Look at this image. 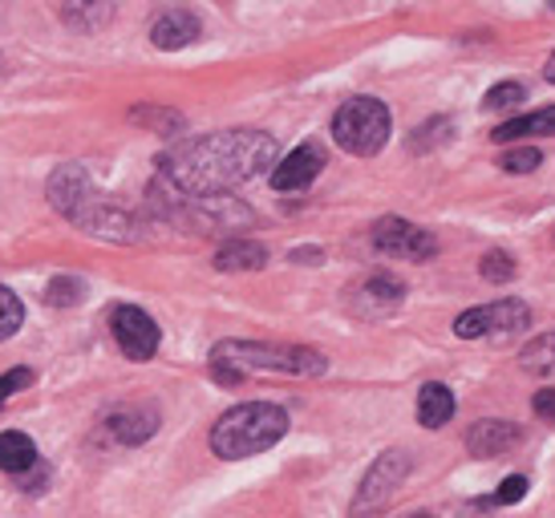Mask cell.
<instances>
[{
  "instance_id": "cell-4",
  "label": "cell",
  "mask_w": 555,
  "mask_h": 518,
  "mask_svg": "<svg viewBox=\"0 0 555 518\" xmlns=\"http://www.w3.org/2000/svg\"><path fill=\"white\" fill-rule=\"evenodd\" d=\"M288 433V413L272 405V401H244L228 410L211 429V450L228 462H240V457L263 454L272 450Z\"/></svg>"
},
{
  "instance_id": "cell-22",
  "label": "cell",
  "mask_w": 555,
  "mask_h": 518,
  "mask_svg": "<svg viewBox=\"0 0 555 518\" xmlns=\"http://www.w3.org/2000/svg\"><path fill=\"white\" fill-rule=\"evenodd\" d=\"M543 154L535 146H524V151H507L499 158V167L507 170V174H531V170H540Z\"/></svg>"
},
{
  "instance_id": "cell-5",
  "label": "cell",
  "mask_w": 555,
  "mask_h": 518,
  "mask_svg": "<svg viewBox=\"0 0 555 518\" xmlns=\"http://www.w3.org/2000/svg\"><path fill=\"white\" fill-rule=\"evenodd\" d=\"M333 138L340 151L370 158L389 142V109L377 98H349L333 114Z\"/></svg>"
},
{
  "instance_id": "cell-7",
  "label": "cell",
  "mask_w": 555,
  "mask_h": 518,
  "mask_svg": "<svg viewBox=\"0 0 555 518\" xmlns=\"http://www.w3.org/2000/svg\"><path fill=\"white\" fill-rule=\"evenodd\" d=\"M531 324V308L524 300H494L478 305L454 321V336L463 340H487V336H515Z\"/></svg>"
},
{
  "instance_id": "cell-13",
  "label": "cell",
  "mask_w": 555,
  "mask_h": 518,
  "mask_svg": "<svg viewBox=\"0 0 555 518\" xmlns=\"http://www.w3.org/2000/svg\"><path fill=\"white\" fill-rule=\"evenodd\" d=\"M106 426L122 445H139L158 429V413L151 410V405H122V410L109 413Z\"/></svg>"
},
{
  "instance_id": "cell-16",
  "label": "cell",
  "mask_w": 555,
  "mask_h": 518,
  "mask_svg": "<svg viewBox=\"0 0 555 518\" xmlns=\"http://www.w3.org/2000/svg\"><path fill=\"white\" fill-rule=\"evenodd\" d=\"M555 134V106H543L535 114H524V118H511L499 130H491L494 142H515V138H552Z\"/></svg>"
},
{
  "instance_id": "cell-21",
  "label": "cell",
  "mask_w": 555,
  "mask_h": 518,
  "mask_svg": "<svg viewBox=\"0 0 555 518\" xmlns=\"http://www.w3.org/2000/svg\"><path fill=\"white\" fill-rule=\"evenodd\" d=\"M527 90L519 86V81H499V86H491V93H487V102L482 106L487 109H515L524 106Z\"/></svg>"
},
{
  "instance_id": "cell-20",
  "label": "cell",
  "mask_w": 555,
  "mask_h": 518,
  "mask_svg": "<svg viewBox=\"0 0 555 518\" xmlns=\"http://www.w3.org/2000/svg\"><path fill=\"white\" fill-rule=\"evenodd\" d=\"M21 324H25V305L16 300V292H9L0 284V340L13 336Z\"/></svg>"
},
{
  "instance_id": "cell-2",
  "label": "cell",
  "mask_w": 555,
  "mask_h": 518,
  "mask_svg": "<svg viewBox=\"0 0 555 518\" xmlns=\"http://www.w3.org/2000/svg\"><path fill=\"white\" fill-rule=\"evenodd\" d=\"M49 203L69 219L78 223L81 231H93L102 239H114V244H130L139 239V223L134 215L126 211L122 203L102 191L93 183V174L86 167H62L53 179H49Z\"/></svg>"
},
{
  "instance_id": "cell-18",
  "label": "cell",
  "mask_w": 555,
  "mask_h": 518,
  "mask_svg": "<svg viewBox=\"0 0 555 518\" xmlns=\"http://www.w3.org/2000/svg\"><path fill=\"white\" fill-rule=\"evenodd\" d=\"M33 462H37V445H33V438L16 433V429L0 433V470H4V474H25Z\"/></svg>"
},
{
  "instance_id": "cell-24",
  "label": "cell",
  "mask_w": 555,
  "mask_h": 518,
  "mask_svg": "<svg viewBox=\"0 0 555 518\" xmlns=\"http://www.w3.org/2000/svg\"><path fill=\"white\" fill-rule=\"evenodd\" d=\"M482 280H491V284L515 280V259H511L507 251H491V256L482 259Z\"/></svg>"
},
{
  "instance_id": "cell-10",
  "label": "cell",
  "mask_w": 555,
  "mask_h": 518,
  "mask_svg": "<svg viewBox=\"0 0 555 518\" xmlns=\"http://www.w3.org/2000/svg\"><path fill=\"white\" fill-rule=\"evenodd\" d=\"M321 170H324V151L317 146V142H300L296 151L276 158V167H272V186H276V191H305Z\"/></svg>"
},
{
  "instance_id": "cell-26",
  "label": "cell",
  "mask_w": 555,
  "mask_h": 518,
  "mask_svg": "<svg viewBox=\"0 0 555 518\" xmlns=\"http://www.w3.org/2000/svg\"><path fill=\"white\" fill-rule=\"evenodd\" d=\"M25 385H33V373H29V368H13V373H4V377H0V405H4L9 397L21 393Z\"/></svg>"
},
{
  "instance_id": "cell-15",
  "label": "cell",
  "mask_w": 555,
  "mask_h": 518,
  "mask_svg": "<svg viewBox=\"0 0 555 518\" xmlns=\"http://www.w3.org/2000/svg\"><path fill=\"white\" fill-rule=\"evenodd\" d=\"M454 417V393H450L447 385H422V393H417V422L426 429H442Z\"/></svg>"
},
{
  "instance_id": "cell-9",
  "label": "cell",
  "mask_w": 555,
  "mask_h": 518,
  "mask_svg": "<svg viewBox=\"0 0 555 518\" xmlns=\"http://www.w3.org/2000/svg\"><path fill=\"white\" fill-rule=\"evenodd\" d=\"M373 247L382 256H405V259L438 256V239H434L430 231L414 228L405 219H382V223H373Z\"/></svg>"
},
{
  "instance_id": "cell-3",
  "label": "cell",
  "mask_w": 555,
  "mask_h": 518,
  "mask_svg": "<svg viewBox=\"0 0 555 518\" xmlns=\"http://www.w3.org/2000/svg\"><path fill=\"white\" fill-rule=\"evenodd\" d=\"M211 373L223 385H240L247 373H293V377H321L324 357L300 345H260V340H223L211 349Z\"/></svg>"
},
{
  "instance_id": "cell-17",
  "label": "cell",
  "mask_w": 555,
  "mask_h": 518,
  "mask_svg": "<svg viewBox=\"0 0 555 518\" xmlns=\"http://www.w3.org/2000/svg\"><path fill=\"white\" fill-rule=\"evenodd\" d=\"M263 263H268V251L251 239H235V244H223L216 251L219 272H260Z\"/></svg>"
},
{
  "instance_id": "cell-29",
  "label": "cell",
  "mask_w": 555,
  "mask_h": 518,
  "mask_svg": "<svg viewBox=\"0 0 555 518\" xmlns=\"http://www.w3.org/2000/svg\"><path fill=\"white\" fill-rule=\"evenodd\" d=\"M543 77H547V81H552V86H555V53H552V57H547V69H543Z\"/></svg>"
},
{
  "instance_id": "cell-6",
  "label": "cell",
  "mask_w": 555,
  "mask_h": 518,
  "mask_svg": "<svg viewBox=\"0 0 555 518\" xmlns=\"http://www.w3.org/2000/svg\"><path fill=\"white\" fill-rule=\"evenodd\" d=\"M414 470V462L405 450H386V454L373 462V470L365 474V482L357 490L353 498V518H370V515H382L389 503H393V494L398 487L405 482V474Z\"/></svg>"
},
{
  "instance_id": "cell-27",
  "label": "cell",
  "mask_w": 555,
  "mask_h": 518,
  "mask_svg": "<svg viewBox=\"0 0 555 518\" xmlns=\"http://www.w3.org/2000/svg\"><path fill=\"white\" fill-rule=\"evenodd\" d=\"M531 410L540 413L547 426H555V389H540V393L531 397Z\"/></svg>"
},
{
  "instance_id": "cell-28",
  "label": "cell",
  "mask_w": 555,
  "mask_h": 518,
  "mask_svg": "<svg viewBox=\"0 0 555 518\" xmlns=\"http://www.w3.org/2000/svg\"><path fill=\"white\" fill-rule=\"evenodd\" d=\"M62 16H65V21H69V25H74V21H78V16H81V29H93L98 21H106L109 9H81V13H78V9H65Z\"/></svg>"
},
{
  "instance_id": "cell-19",
  "label": "cell",
  "mask_w": 555,
  "mask_h": 518,
  "mask_svg": "<svg viewBox=\"0 0 555 518\" xmlns=\"http://www.w3.org/2000/svg\"><path fill=\"white\" fill-rule=\"evenodd\" d=\"M519 365L535 377H555V333L535 336L524 352H519Z\"/></svg>"
},
{
  "instance_id": "cell-30",
  "label": "cell",
  "mask_w": 555,
  "mask_h": 518,
  "mask_svg": "<svg viewBox=\"0 0 555 518\" xmlns=\"http://www.w3.org/2000/svg\"><path fill=\"white\" fill-rule=\"evenodd\" d=\"M414 518H434V515H414Z\"/></svg>"
},
{
  "instance_id": "cell-11",
  "label": "cell",
  "mask_w": 555,
  "mask_h": 518,
  "mask_svg": "<svg viewBox=\"0 0 555 518\" xmlns=\"http://www.w3.org/2000/svg\"><path fill=\"white\" fill-rule=\"evenodd\" d=\"M519 442H524V429L511 426V422H499V417H487V422L470 426V433H466V450H470L475 457L511 454Z\"/></svg>"
},
{
  "instance_id": "cell-8",
  "label": "cell",
  "mask_w": 555,
  "mask_h": 518,
  "mask_svg": "<svg viewBox=\"0 0 555 518\" xmlns=\"http://www.w3.org/2000/svg\"><path fill=\"white\" fill-rule=\"evenodd\" d=\"M109 328H114V340L122 345V352L130 357V361H151V357L158 352V340H163L158 324L151 321L142 308H134V305L114 308V316H109Z\"/></svg>"
},
{
  "instance_id": "cell-1",
  "label": "cell",
  "mask_w": 555,
  "mask_h": 518,
  "mask_svg": "<svg viewBox=\"0 0 555 518\" xmlns=\"http://www.w3.org/2000/svg\"><path fill=\"white\" fill-rule=\"evenodd\" d=\"M272 167H276V138L263 130H219L183 142L163 158L167 183L195 198H219L223 191L251 183Z\"/></svg>"
},
{
  "instance_id": "cell-23",
  "label": "cell",
  "mask_w": 555,
  "mask_h": 518,
  "mask_svg": "<svg viewBox=\"0 0 555 518\" xmlns=\"http://www.w3.org/2000/svg\"><path fill=\"white\" fill-rule=\"evenodd\" d=\"M81 292H86V284L81 280H74V275H62V280H53L49 284V305H57V308H69V305H78L81 300Z\"/></svg>"
},
{
  "instance_id": "cell-14",
  "label": "cell",
  "mask_w": 555,
  "mask_h": 518,
  "mask_svg": "<svg viewBox=\"0 0 555 518\" xmlns=\"http://www.w3.org/2000/svg\"><path fill=\"white\" fill-rule=\"evenodd\" d=\"M405 300V288H401L393 275H373L357 288V312L361 316H382V312H393V308Z\"/></svg>"
},
{
  "instance_id": "cell-25",
  "label": "cell",
  "mask_w": 555,
  "mask_h": 518,
  "mask_svg": "<svg viewBox=\"0 0 555 518\" xmlns=\"http://www.w3.org/2000/svg\"><path fill=\"white\" fill-rule=\"evenodd\" d=\"M524 494H527V478H524V474H511L507 482L494 490V503H499V506H511V503H519Z\"/></svg>"
},
{
  "instance_id": "cell-12",
  "label": "cell",
  "mask_w": 555,
  "mask_h": 518,
  "mask_svg": "<svg viewBox=\"0 0 555 518\" xmlns=\"http://www.w3.org/2000/svg\"><path fill=\"white\" fill-rule=\"evenodd\" d=\"M151 41H155V49H167V53L186 49L191 41H199V16L186 13V9H170L151 25Z\"/></svg>"
}]
</instances>
